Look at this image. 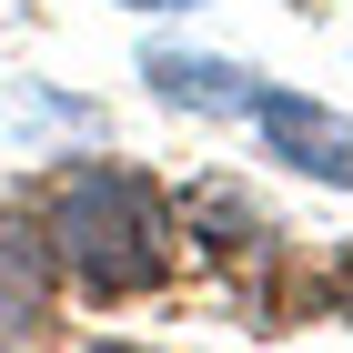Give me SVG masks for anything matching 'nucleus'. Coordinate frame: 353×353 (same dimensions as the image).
<instances>
[{
  "mask_svg": "<svg viewBox=\"0 0 353 353\" xmlns=\"http://www.w3.org/2000/svg\"><path fill=\"white\" fill-rule=\"evenodd\" d=\"M132 10H182V0H132Z\"/></svg>",
  "mask_w": 353,
  "mask_h": 353,
  "instance_id": "39448f33",
  "label": "nucleus"
},
{
  "mask_svg": "<svg viewBox=\"0 0 353 353\" xmlns=\"http://www.w3.org/2000/svg\"><path fill=\"white\" fill-rule=\"evenodd\" d=\"M41 232H51V263L71 272L81 293H101V303L172 272V212H162V192L141 182V172H111V162L61 172Z\"/></svg>",
  "mask_w": 353,
  "mask_h": 353,
  "instance_id": "f257e3e1",
  "label": "nucleus"
},
{
  "mask_svg": "<svg viewBox=\"0 0 353 353\" xmlns=\"http://www.w3.org/2000/svg\"><path fill=\"white\" fill-rule=\"evenodd\" d=\"M141 71H152V91H162V101H192V111H252V101H263L243 61H202V51H152Z\"/></svg>",
  "mask_w": 353,
  "mask_h": 353,
  "instance_id": "20e7f679",
  "label": "nucleus"
},
{
  "mask_svg": "<svg viewBox=\"0 0 353 353\" xmlns=\"http://www.w3.org/2000/svg\"><path fill=\"white\" fill-rule=\"evenodd\" d=\"M51 323V232L0 212V343H30Z\"/></svg>",
  "mask_w": 353,
  "mask_h": 353,
  "instance_id": "7ed1b4c3",
  "label": "nucleus"
},
{
  "mask_svg": "<svg viewBox=\"0 0 353 353\" xmlns=\"http://www.w3.org/2000/svg\"><path fill=\"white\" fill-rule=\"evenodd\" d=\"M252 132L272 141V162H293V172H313V182L353 192V121L343 111L303 101V91H263V101H252Z\"/></svg>",
  "mask_w": 353,
  "mask_h": 353,
  "instance_id": "f03ea898",
  "label": "nucleus"
}]
</instances>
